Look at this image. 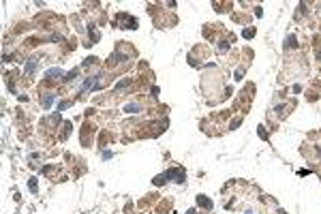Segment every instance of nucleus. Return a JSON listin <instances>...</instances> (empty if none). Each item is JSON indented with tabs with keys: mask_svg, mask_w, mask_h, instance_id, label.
Listing matches in <instances>:
<instances>
[{
	"mask_svg": "<svg viewBox=\"0 0 321 214\" xmlns=\"http://www.w3.org/2000/svg\"><path fill=\"white\" fill-rule=\"evenodd\" d=\"M169 178H176V182H182V180H184V171H182V169H173V171H167V173H163V176H156L154 184H163V182L169 180Z\"/></svg>",
	"mask_w": 321,
	"mask_h": 214,
	"instance_id": "nucleus-1",
	"label": "nucleus"
},
{
	"mask_svg": "<svg viewBox=\"0 0 321 214\" xmlns=\"http://www.w3.org/2000/svg\"><path fill=\"white\" fill-rule=\"evenodd\" d=\"M116 22H122L120 28H135V26H137V22H135L133 17L124 15V13H118V15H116Z\"/></svg>",
	"mask_w": 321,
	"mask_h": 214,
	"instance_id": "nucleus-2",
	"label": "nucleus"
},
{
	"mask_svg": "<svg viewBox=\"0 0 321 214\" xmlns=\"http://www.w3.org/2000/svg\"><path fill=\"white\" fill-rule=\"evenodd\" d=\"M96 86H98V75H92V77H88V79L84 81L81 92H88V90H92V88H96Z\"/></svg>",
	"mask_w": 321,
	"mask_h": 214,
	"instance_id": "nucleus-3",
	"label": "nucleus"
},
{
	"mask_svg": "<svg viewBox=\"0 0 321 214\" xmlns=\"http://www.w3.org/2000/svg\"><path fill=\"white\" fill-rule=\"evenodd\" d=\"M197 203H199V205H203L205 210H212V201H208V199H205V197H201V195L197 197Z\"/></svg>",
	"mask_w": 321,
	"mask_h": 214,
	"instance_id": "nucleus-4",
	"label": "nucleus"
},
{
	"mask_svg": "<svg viewBox=\"0 0 321 214\" xmlns=\"http://www.w3.org/2000/svg\"><path fill=\"white\" fill-rule=\"evenodd\" d=\"M52 103H54V94H45V96L41 98V105H43V107H49Z\"/></svg>",
	"mask_w": 321,
	"mask_h": 214,
	"instance_id": "nucleus-5",
	"label": "nucleus"
},
{
	"mask_svg": "<svg viewBox=\"0 0 321 214\" xmlns=\"http://www.w3.org/2000/svg\"><path fill=\"white\" fill-rule=\"evenodd\" d=\"M34 71H37V60H30L26 64V73H34Z\"/></svg>",
	"mask_w": 321,
	"mask_h": 214,
	"instance_id": "nucleus-6",
	"label": "nucleus"
},
{
	"mask_svg": "<svg viewBox=\"0 0 321 214\" xmlns=\"http://www.w3.org/2000/svg\"><path fill=\"white\" fill-rule=\"evenodd\" d=\"M45 75H47V77H60V75H62V71H60V69H49Z\"/></svg>",
	"mask_w": 321,
	"mask_h": 214,
	"instance_id": "nucleus-7",
	"label": "nucleus"
},
{
	"mask_svg": "<svg viewBox=\"0 0 321 214\" xmlns=\"http://www.w3.org/2000/svg\"><path fill=\"white\" fill-rule=\"evenodd\" d=\"M137 109H139V105H127V107H124V112H127V114H135Z\"/></svg>",
	"mask_w": 321,
	"mask_h": 214,
	"instance_id": "nucleus-8",
	"label": "nucleus"
},
{
	"mask_svg": "<svg viewBox=\"0 0 321 214\" xmlns=\"http://www.w3.org/2000/svg\"><path fill=\"white\" fill-rule=\"evenodd\" d=\"M28 188H30L32 193H37V182H34V180H30V182H28Z\"/></svg>",
	"mask_w": 321,
	"mask_h": 214,
	"instance_id": "nucleus-9",
	"label": "nucleus"
},
{
	"mask_svg": "<svg viewBox=\"0 0 321 214\" xmlns=\"http://www.w3.org/2000/svg\"><path fill=\"white\" fill-rule=\"evenodd\" d=\"M253 34H255V30H251V28H246V30H244V37H246V39H251Z\"/></svg>",
	"mask_w": 321,
	"mask_h": 214,
	"instance_id": "nucleus-10",
	"label": "nucleus"
},
{
	"mask_svg": "<svg viewBox=\"0 0 321 214\" xmlns=\"http://www.w3.org/2000/svg\"><path fill=\"white\" fill-rule=\"evenodd\" d=\"M129 84H131V79H124V81H120L116 88H124V86H129Z\"/></svg>",
	"mask_w": 321,
	"mask_h": 214,
	"instance_id": "nucleus-11",
	"label": "nucleus"
},
{
	"mask_svg": "<svg viewBox=\"0 0 321 214\" xmlns=\"http://www.w3.org/2000/svg\"><path fill=\"white\" fill-rule=\"evenodd\" d=\"M188 214H195V210H188Z\"/></svg>",
	"mask_w": 321,
	"mask_h": 214,
	"instance_id": "nucleus-12",
	"label": "nucleus"
},
{
	"mask_svg": "<svg viewBox=\"0 0 321 214\" xmlns=\"http://www.w3.org/2000/svg\"><path fill=\"white\" fill-rule=\"evenodd\" d=\"M246 214H253V212H246Z\"/></svg>",
	"mask_w": 321,
	"mask_h": 214,
	"instance_id": "nucleus-13",
	"label": "nucleus"
}]
</instances>
